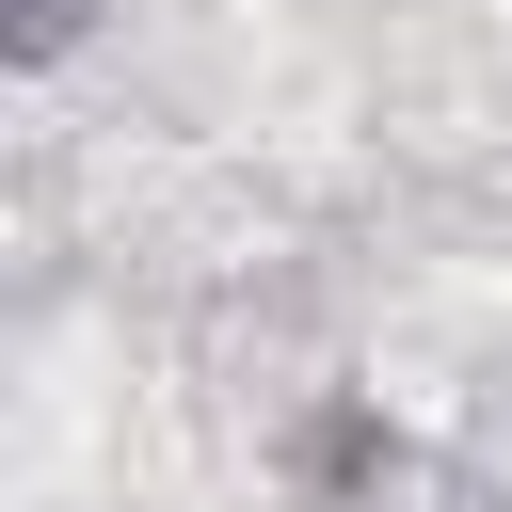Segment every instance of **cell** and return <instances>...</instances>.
<instances>
[{
  "label": "cell",
  "mask_w": 512,
  "mask_h": 512,
  "mask_svg": "<svg viewBox=\"0 0 512 512\" xmlns=\"http://www.w3.org/2000/svg\"><path fill=\"white\" fill-rule=\"evenodd\" d=\"M448 496H464V512H512V368L464 400V432H448Z\"/></svg>",
  "instance_id": "cell-1"
},
{
  "label": "cell",
  "mask_w": 512,
  "mask_h": 512,
  "mask_svg": "<svg viewBox=\"0 0 512 512\" xmlns=\"http://www.w3.org/2000/svg\"><path fill=\"white\" fill-rule=\"evenodd\" d=\"M96 16H112V0H0V48H16L32 80H48V64H64L80 32H96Z\"/></svg>",
  "instance_id": "cell-2"
}]
</instances>
